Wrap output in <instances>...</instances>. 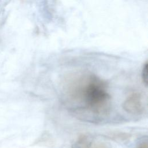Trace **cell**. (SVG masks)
I'll list each match as a JSON object with an SVG mask.
<instances>
[{
    "label": "cell",
    "mask_w": 148,
    "mask_h": 148,
    "mask_svg": "<svg viewBox=\"0 0 148 148\" xmlns=\"http://www.w3.org/2000/svg\"><path fill=\"white\" fill-rule=\"evenodd\" d=\"M70 81V80H69ZM68 99L78 105L77 114L83 110L91 119L104 118L109 114L110 96L106 90V83L92 74L77 76L67 86Z\"/></svg>",
    "instance_id": "1"
},
{
    "label": "cell",
    "mask_w": 148,
    "mask_h": 148,
    "mask_svg": "<svg viewBox=\"0 0 148 148\" xmlns=\"http://www.w3.org/2000/svg\"><path fill=\"white\" fill-rule=\"evenodd\" d=\"M123 108L128 113L135 115L142 114L144 108L140 94L138 92L131 94L124 101Z\"/></svg>",
    "instance_id": "2"
},
{
    "label": "cell",
    "mask_w": 148,
    "mask_h": 148,
    "mask_svg": "<svg viewBox=\"0 0 148 148\" xmlns=\"http://www.w3.org/2000/svg\"><path fill=\"white\" fill-rule=\"evenodd\" d=\"M92 142L88 136L80 135L73 145V148H91Z\"/></svg>",
    "instance_id": "3"
},
{
    "label": "cell",
    "mask_w": 148,
    "mask_h": 148,
    "mask_svg": "<svg viewBox=\"0 0 148 148\" xmlns=\"http://www.w3.org/2000/svg\"><path fill=\"white\" fill-rule=\"evenodd\" d=\"M141 76H142V80L143 83L146 86H147V84H148V64L147 62H146L143 67Z\"/></svg>",
    "instance_id": "4"
},
{
    "label": "cell",
    "mask_w": 148,
    "mask_h": 148,
    "mask_svg": "<svg viewBox=\"0 0 148 148\" xmlns=\"http://www.w3.org/2000/svg\"><path fill=\"white\" fill-rule=\"evenodd\" d=\"M136 148H148V142L147 137L140 140L138 142V145H136Z\"/></svg>",
    "instance_id": "5"
},
{
    "label": "cell",
    "mask_w": 148,
    "mask_h": 148,
    "mask_svg": "<svg viewBox=\"0 0 148 148\" xmlns=\"http://www.w3.org/2000/svg\"><path fill=\"white\" fill-rule=\"evenodd\" d=\"M91 148H106V147L103 144H97V145H94L93 147H92V146H91Z\"/></svg>",
    "instance_id": "6"
}]
</instances>
